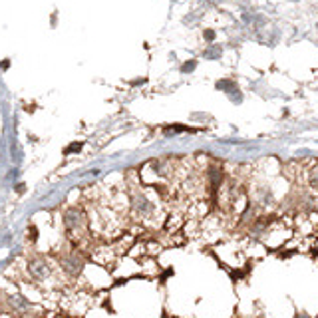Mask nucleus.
Here are the masks:
<instances>
[{
    "instance_id": "f257e3e1",
    "label": "nucleus",
    "mask_w": 318,
    "mask_h": 318,
    "mask_svg": "<svg viewBox=\"0 0 318 318\" xmlns=\"http://www.w3.org/2000/svg\"><path fill=\"white\" fill-rule=\"evenodd\" d=\"M205 56H207V58H219V56H221V48L215 46V50H207Z\"/></svg>"
},
{
    "instance_id": "f03ea898",
    "label": "nucleus",
    "mask_w": 318,
    "mask_h": 318,
    "mask_svg": "<svg viewBox=\"0 0 318 318\" xmlns=\"http://www.w3.org/2000/svg\"><path fill=\"white\" fill-rule=\"evenodd\" d=\"M195 64H197V62H193V60L185 62V66H181V72H191V70L195 68Z\"/></svg>"
},
{
    "instance_id": "7ed1b4c3",
    "label": "nucleus",
    "mask_w": 318,
    "mask_h": 318,
    "mask_svg": "<svg viewBox=\"0 0 318 318\" xmlns=\"http://www.w3.org/2000/svg\"><path fill=\"white\" fill-rule=\"evenodd\" d=\"M213 38H215V32L213 30H207L205 32V40H213Z\"/></svg>"
},
{
    "instance_id": "20e7f679",
    "label": "nucleus",
    "mask_w": 318,
    "mask_h": 318,
    "mask_svg": "<svg viewBox=\"0 0 318 318\" xmlns=\"http://www.w3.org/2000/svg\"><path fill=\"white\" fill-rule=\"evenodd\" d=\"M296 318H310V316H308V314H306V316H304V314H300V316H296Z\"/></svg>"
}]
</instances>
